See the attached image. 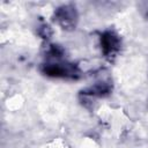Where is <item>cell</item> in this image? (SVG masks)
Returning <instances> with one entry per match:
<instances>
[{
	"mask_svg": "<svg viewBox=\"0 0 148 148\" xmlns=\"http://www.w3.org/2000/svg\"><path fill=\"white\" fill-rule=\"evenodd\" d=\"M112 91V86L110 82H106V81H101V82H97L86 89H83L81 92L89 96V97H92V98H99V97H106L111 94Z\"/></svg>",
	"mask_w": 148,
	"mask_h": 148,
	"instance_id": "obj_4",
	"label": "cell"
},
{
	"mask_svg": "<svg viewBox=\"0 0 148 148\" xmlns=\"http://www.w3.org/2000/svg\"><path fill=\"white\" fill-rule=\"evenodd\" d=\"M45 53L50 58L60 59L65 54V49L61 45H59V44H49L46 46V49H45Z\"/></svg>",
	"mask_w": 148,
	"mask_h": 148,
	"instance_id": "obj_5",
	"label": "cell"
},
{
	"mask_svg": "<svg viewBox=\"0 0 148 148\" xmlns=\"http://www.w3.org/2000/svg\"><path fill=\"white\" fill-rule=\"evenodd\" d=\"M54 22L64 30L72 31L76 28L79 22V13L76 7L72 3H66L59 6L53 14Z\"/></svg>",
	"mask_w": 148,
	"mask_h": 148,
	"instance_id": "obj_2",
	"label": "cell"
},
{
	"mask_svg": "<svg viewBox=\"0 0 148 148\" xmlns=\"http://www.w3.org/2000/svg\"><path fill=\"white\" fill-rule=\"evenodd\" d=\"M37 34L44 40H49L51 38V36H52V29H51V27L47 23H42L37 28Z\"/></svg>",
	"mask_w": 148,
	"mask_h": 148,
	"instance_id": "obj_6",
	"label": "cell"
},
{
	"mask_svg": "<svg viewBox=\"0 0 148 148\" xmlns=\"http://www.w3.org/2000/svg\"><path fill=\"white\" fill-rule=\"evenodd\" d=\"M99 45H101V50L104 57L111 60L118 54L120 46H121V39L114 31L106 30L101 34Z\"/></svg>",
	"mask_w": 148,
	"mask_h": 148,
	"instance_id": "obj_3",
	"label": "cell"
},
{
	"mask_svg": "<svg viewBox=\"0 0 148 148\" xmlns=\"http://www.w3.org/2000/svg\"><path fill=\"white\" fill-rule=\"evenodd\" d=\"M40 71L44 75L57 79L76 80L81 75V71L74 64L69 62H46L43 64Z\"/></svg>",
	"mask_w": 148,
	"mask_h": 148,
	"instance_id": "obj_1",
	"label": "cell"
}]
</instances>
